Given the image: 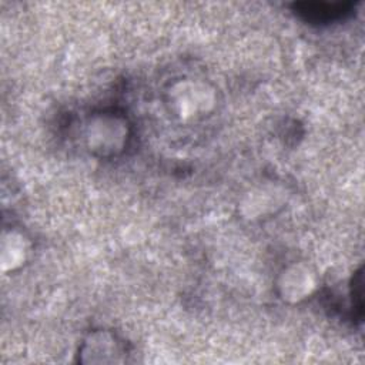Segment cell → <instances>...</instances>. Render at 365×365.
Returning <instances> with one entry per match:
<instances>
[{
    "mask_svg": "<svg viewBox=\"0 0 365 365\" xmlns=\"http://www.w3.org/2000/svg\"><path fill=\"white\" fill-rule=\"evenodd\" d=\"M83 355H90L87 362H94L96 356L98 362H117V355H121L120 342H117L115 336L108 332H94L84 341L81 346Z\"/></svg>",
    "mask_w": 365,
    "mask_h": 365,
    "instance_id": "277c9868",
    "label": "cell"
},
{
    "mask_svg": "<svg viewBox=\"0 0 365 365\" xmlns=\"http://www.w3.org/2000/svg\"><path fill=\"white\" fill-rule=\"evenodd\" d=\"M86 143L91 153L100 157H113L121 153L128 140L125 118L113 111L97 113L87 121Z\"/></svg>",
    "mask_w": 365,
    "mask_h": 365,
    "instance_id": "6da1fadb",
    "label": "cell"
},
{
    "mask_svg": "<svg viewBox=\"0 0 365 365\" xmlns=\"http://www.w3.org/2000/svg\"><path fill=\"white\" fill-rule=\"evenodd\" d=\"M278 287L284 299L299 301L311 294L315 282L312 274L305 267L294 265L284 271Z\"/></svg>",
    "mask_w": 365,
    "mask_h": 365,
    "instance_id": "3957f363",
    "label": "cell"
},
{
    "mask_svg": "<svg viewBox=\"0 0 365 365\" xmlns=\"http://www.w3.org/2000/svg\"><path fill=\"white\" fill-rule=\"evenodd\" d=\"M168 104L174 114L182 120L198 118L212 108L214 94L201 81L184 80L171 87Z\"/></svg>",
    "mask_w": 365,
    "mask_h": 365,
    "instance_id": "7a4b0ae2",
    "label": "cell"
}]
</instances>
